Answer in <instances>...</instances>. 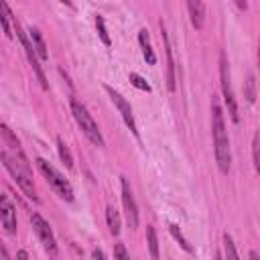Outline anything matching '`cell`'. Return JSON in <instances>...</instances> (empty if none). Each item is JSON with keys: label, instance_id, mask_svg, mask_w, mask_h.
<instances>
[{"label": "cell", "instance_id": "cell-17", "mask_svg": "<svg viewBox=\"0 0 260 260\" xmlns=\"http://www.w3.org/2000/svg\"><path fill=\"white\" fill-rule=\"evenodd\" d=\"M57 150H59V156H61L63 165H65L67 169H73V156H71V150H69V146L63 142L61 136L57 138Z\"/></svg>", "mask_w": 260, "mask_h": 260}, {"label": "cell", "instance_id": "cell-16", "mask_svg": "<svg viewBox=\"0 0 260 260\" xmlns=\"http://www.w3.org/2000/svg\"><path fill=\"white\" fill-rule=\"evenodd\" d=\"M106 221H108L110 234L112 236H118L120 234V215H118V211H116L114 205H108L106 207Z\"/></svg>", "mask_w": 260, "mask_h": 260}, {"label": "cell", "instance_id": "cell-10", "mask_svg": "<svg viewBox=\"0 0 260 260\" xmlns=\"http://www.w3.org/2000/svg\"><path fill=\"white\" fill-rule=\"evenodd\" d=\"M0 221L6 230V234H10V236L16 234V207L10 201V197L4 193L0 195Z\"/></svg>", "mask_w": 260, "mask_h": 260}, {"label": "cell", "instance_id": "cell-14", "mask_svg": "<svg viewBox=\"0 0 260 260\" xmlns=\"http://www.w3.org/2000/svg\"><path fill=\"white\" fill-rule=\"evenodd\" d=\"M28 39H30V43H32V49H35V53H37V57L41 59V61H47L49 59V53H47V45H45V39H43V35L39 32V28H28Z\"/></svg>", "mask_w": 260, "mask_h": 260}, {"label": "cell", "instance_id": "cell-2", "mask_svg": "<svg viewBox=\"0 0 260 260\" xmlns=\"http://www.w3.org/2000/svg\"><path fill=\"white\" fill-rule=\"evenodd\" d=\"M0 160H2L4 169L10 173L12 181L20 187V191H22L28 199H32L35 203H39V195H37V189H35V185H32V177H30L28 162H26V160H20L18 156L10 154V152L4 150V148H0Z\"/></svg>", "mask_w": 260, "mask_h": 260}, {"label": "cell", "instance_id": "cell-12", "mask_svg": "<svg viewBox=\"0 0 260 260\" xmlns=\"http://www.w3.org/2000/svg\"><path fill=\"white\" fill-rule=\"evenodd\" d=\"M187 10H189L191 24L197 30H201L203 24H205V4H203V0H187Z\"/></svg>", "mask_w": 260, "mask_h": 260}, {"label": "cell", "instance_id": "cell-19", "mask_svg": "<svg viewBox=\"0 0 260 260\" xmlns=\"http://www.w3.org/2000/svg\"><path fill=\"white\" fill-rule=\"evenodd\" d=\"M146 240H148V250L152 258H158V240H156V230L152 225H146Z\"/></svg>", "mask_w": 260, "mask_h": 260}, {"label": "cell", "instance_id": "cell-21", "mask_svg": "<svg viewBox=\"0 0 260 260\" xmlns=\"http://www.w3.org/2000/svg\"><path fill=\"white\" fill-rule=\"evenodd\" d=\"M128 81H130L136 89H140V91H150V89H152L150 83H148L142 75H138V73H130V75H128Z\"/></svg>", "mask_w": 260, "mask_h": 260}, {"label": "cell", "instance_id": "cell-7", "mask_svg": "<svg viewBox=\"0 0 260 260\" xmlns=\"http://www.w3.org/2000/svg\"><path fill=\"white\" fill-rule=\"evenodd\" d=\"M104 89H106V93L110 95V100L114 102V106L118 108V112H120V116H122L124 124L130 128V132H132L134 136H138V130H136V122H134V114H132V108H130V104H128V102L124 100V95H122L120 91H116L114 87L106 85Z\"/></svg>", "mask_w": 260, "mask_h": 260}, {"label": "cell", "instance_id": "cell-23", "mask_svg": "<svg viewBox=\"0 0 260 260\" xmlns=\"http://www.w3.org/2000/svg\"><path fill=\"white\" fill-rule=\"evenodd\" d=\"M246 100L250 104H254V100H256V81H254L252 73L248 75V81H246Z\"/></svg>", "mask_w": 260, "mask_h": 260}, {"label": "cell", "instance_id": "cell-15", "mask_svg": "<svg viewBox=\"0 0 260 260\" xmlns=\"http://www.w3.org/2000/svg\"><path fill=\"white\" fill-rule=\"evenodd\" d=\"M138 43H140V47H142L144 61H146L148 65H154V63H156V55H154V51H152V47H150V41H148V30H146V28H142V30L138 32Z\"/></svg>", "mask_w": 260, "mask_h": 260}, {"label": "cell", "instance_id": "cell-28", "mask_svg": "<svg viewBox=\"0 0 260 260\" xmlns=\"http://www.w3.org/2000/svg\"><path fill=\"white\" fill-rule=\"evenodd\" d=\"M18 256H20V258H28V254H26L24 250H20V252H18Z\"/></svg>", "mask_w": 260, "mask_h": 260}, {"label": "cell", "instance_id": "cell-24", "mask_svg": "<svg viewBox=\"0 0 260 260\" xmlns=\"http://www.w3.org/2000/svg\"><path fill=\"white\" fill-rule=\"evenodd\" d=\"M252 160H254V169L256 173L260 171V158H258V132L254 134V140H252Z\"/></svg>", "mask_w": 260, "mask_h": 260}, {"label": "cell", "instance_id": "cell-11", "mask_svg": "<svg viewBox=\"0 0 260 260\" xmlns=\"http://www.w3.org/2000/svg\"><path fill=\"white\" fill-rule=\"evenodd\" d=\"M160 32H162V43H165V49H167V87H169V91H175V87H177L175 61H173L171 43H169V37H167V30H165V24H162V22H160Z\"/></svg>", "mask_w": 260, "mask_h": 260}, {"label": "cell", "instance_id": "cell-9", "mask_svg": "<svg viewBox=\"0 0 260 260\" xmlns=\"http://www.w3.org/2000/svg\"><path fill=\"white\" fill-rule=\"evenodd\" d=\"M120 183H122V205H124L128 228L130 230H136L138 228V205L134 201V195H132V189L128 185V179L126 177H120Z\"/></svg>", "mask_w": 260, "mask_h": 260}, {"label": "cell", "instance_id": "cell-1", "mask_svg": "<svg viewBox=\"0 0 260 260\" xmlns=\"http://www.w3.org/2000/svg\"><path fill=\"white\" fill-rule=\"evenodd\" d=\"M211 134H213V150L215 162L221 173H230L232 167V152H230V138L223 122V112L217 98H211Z\"/></svg>", "mask_w": 260, "mask_h": 260}, {"label": "cell", "instance_id": "cell-3", "mask_svg": "<svg viewBox=\"0 0 260 260\" xmlns=\"http://www.w3.org/2000/svg\"><path fill=\"white\" fill-rule=\"evenodd\" d=\"M71 114H73L77 126L81 128V132L85 134V138H87L93 146L104 148V144H106V142H104V136H102V132H100V128H98V124H95V120H93L91 114L87 112V108H85L81 102L71 100Z\"/></svg>", "mask_w": 260, "mask_h": 260}, {"label": "cell", "instance_id": "cell-5", "mask_svg": "<svg viewBox=\"0 0 260 260\" xmlns=\"http://www.w3.org/2000/svg\"><path fill=\"white\" fill-rule=\"evenodd\" d=\"M219 79H221V91H223V100H225L228 112H230V116H232L234 122H240L238 102L234 98V89H232V81H230V65H228L225 53L219 55Z\"/></svg>", "mask_w": 260, "mask_h": 260}, {"label": "cell", "instance_id": "cell-27", "mask_svg": "<svg viewBox=\"0 0 260 260\" xmlns=\"http://www.w3.org/2000/svg\"><path fill=\"white\" fill-rule=\"evenodd\" d=\"M236 6H238L240 10H246V8H248V2H246V0H236Z\"/></svg>", "mask_w": 260, "mask_h": 260}, {"label": "cell", "instance_id": "cell-4", "mask_svg": "<svg viewBox=\"0 0 260 260\" xmlns=\"http://www.w3.org/2000/svg\"><path fill=\"white\" fill-rule=\"evenodd\" d=\"M37 167H39V171L43 173V177L47 179V183L53 187V191L61 197V199H65V201H73V187H71V183L49 162V160H45V158H37Z\"/></svg>", "mask_w": 260, "mask_h": 260}, {"label": "cell", "instance_id": "cell-13", "mask_svg": "<svg viewBox=\"0 0 260 260\" xmlns=\"http://www.w3.org/2000/svg\"><path fill=\"white\" fill-rule=\"evenodd\" d=\"M16 16H12V10L10 6L6 4V0H0V24H2V30L6 32L8 39L14 37V24H16Z\"/></svg>", "mask_w": 260, "mask_h": 260}, {"label": "cell", "instance_id": "cell-29", "mask_svg": "<svg viewBox=\"0 0 260 260\" xmlns=\"http://www.w3.org/2000/svg\"><path fill=\"white\" fill-rule=\"evenodd\" d=\"M59 2H61V4H67V6H73V2H71V0H59Z\"/></svg>", "mask_w": 260, "mask_h": 260}, {"label": "cell", "instance_id": "cell-20", "mask_svg": "<svg viewBox=\"0 0 260 260\" xmlns=\"http://www.w3.org/2000/svg\"><path fill=\"white\" fill-rule=\"evenodd\" d=\"M95 28H98V35H100V39H102V43L106 45V47H110L112 45V39H110V35H108V30H106V22H104V16H95Z\"/></svg>", "mask_w": 260, "mask_h": 260}, {"label": "cell", "instance_id": "cell-22", "mask_svg": "<svg viewBox=\"0 0 260 260\" xmlns=\"http://www.w3.org/2000/svg\"><path fill=\"white\" fill-rule=\"evenodd\" d=\"M223 250H225V256H228V258H238V256H240L230 234H223Z\"/></svg>", "mask_w": 260, "mask_h": 260}, {"label": "cell", "instance_id": "cell-26", "mask_svg": "<svg viewBox=\"0 0 260 260\" xmlns=\"http://www.w3.org/2000/svg\"><path fill=\"white\" fill-rule=\"evenodd\" d=\"M91 258H108V254H106L104 250H98V248H95V250L91 252Z\"/></svg>", "mask_w": 260, "mask_h": 260}, {"label": "cell", "instance_id": "cell-25", "mask_svg": "<svg viewBox=\"0 0 260 260\" xmlns=\"http://www.w3.org/2000/svg\"><path fill=\"white\" fill-rule=\"evenodd\" d=\"M114 256H116V258H120V260H128V252L124 250V244H116Z\"/></svg>", "mask_w": 260, "mask_h": 260}, {"label": "cell", "instance_id": "cell-18", "mask_svg": "<svg viewBox=\"0 0 260 260\" xmlns=\"http://www.w3.org/2000/svg\"><path fill=\"white\" fill-rule=\"evenodd\" d=\"M169 232H171V236H173V238H175V240H177V242L181 244V248H183L185 252H189V254H193V246H191V244L187 242V238H185V236L181 234V230H179V225H175V223H171V225H169Z\"/></svg>", "mask_w": 260, "mask_h": 260}, {"label": "cell", "instance_id": "cell-6", "mask_svg": "<svg viewBox=\"0 0 260 260\" xmlns=\"http://www.w3.org/2000/svg\"><path fill=\"white\" fill-rule=\"evenodd\" d=\"M30 225H32L35 234L39 236V240H41L43 248L47 250V254L57 256V254H59V248H57V242H55V236H53L51 225H49L39 213H30Z\"/></svg>", "mask_w": 260, "mask_h": 260}, {"label": "cell", "instance_id": "cell-8", "mask_svg": "<svg viewBox=\"0 0 260 260\" xmlns=\"http://www.w3.org/2000/svg\"><path fill=\"white\" fill-rule=\"evenodd\" d=\"M14 32L18 35V39H20V43H22V47H24L26 59H28V63H30V67H32V71H35V75L39 77V81H41V87H43V89H49L47 77H45V73H43V69H41L39 61H37V53H35V49H32V43H30V39H28V37L22 32V28H20V24H18V22L14 24Z\"/></svg>", "mask_w": 260, "mask_h": 260}]
</instances>
